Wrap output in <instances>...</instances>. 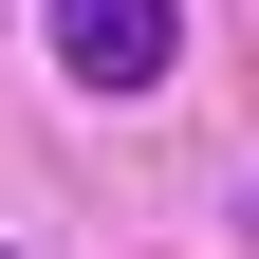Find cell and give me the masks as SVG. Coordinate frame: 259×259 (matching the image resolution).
Returning a JSON list of instances; mask_svg holds the SVG:
<instances>
[{"mask_svg": "<svg viewBox=\"0 0 259 259\" xmlns=\"http://www.w3.org/2000/svg\"><path fill=\"white\" fill-rule=\"evenodd\" d=\"M185 56V0H56V74L74 93H148Z\"/></svg>", "mask_w": 259, "mask_h": 259, "instance_id": "1", "label": "cell"}]
</instances>
